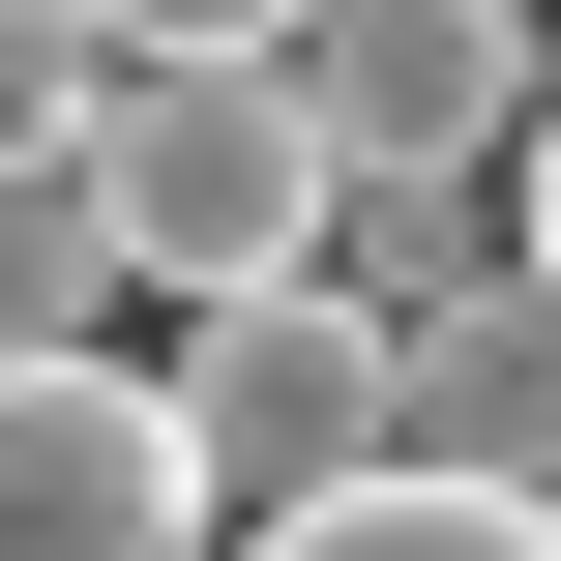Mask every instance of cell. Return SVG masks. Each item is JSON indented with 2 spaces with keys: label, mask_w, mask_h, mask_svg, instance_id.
Returning <instances> with one entry per match:
<instances>
[{
  "label": "cell",
  "mask_w": 561,
  "mask_h": 561,
  "mask_svg": "<svg viewBox=\"0 0 561 561\" xmlns=\"http://www.w3.org/2000/svg\"><path fill=\"white\" fill-rule=\"evenodd\" d=\"M207 561H561V503H473V473H325V503H266V533Z\"/></svg>",
  "instance_id": "obj_6"
},
{
  "label": "cell",
  "mask_w": 561,
  "mask_h": 561,
  "mask_svg": "<svg viewBox=\"0 0 561 561\" xmlns=\"http://www.w3.org/2000/svg\"><path fill=\"white\" fill-rule=\"evenodd\" d=\"M59 118H89V30H59V0H0V148H59Z\"/></svg>",
  "instance_id": "obj_9"
},
{
  "label": "cell",
  "mask_w": 561,
  "mask_h": 561,
  "mask_svg": "<svg viewBox=\"0 0 561 561\" xmlns=\"http://www.w3.org/2000/svg\"><path fill=\"white\" fill-rule=\"evenodd\" d=\"M0 561H207V473L148 355H0Z\"/></svg>",
  "instance_id": "obj_4"
},
{
  "label": "cell",
  "mask_w": 561,
  "mask_h": 561,
  "mask_svg": "<svg viewBox=\"0 0 561 561\" xmlns=\"http://www.w3.org/2000/svg\"><path fill=\"white\" fill-rule=\"evenodd\" d=\"M0 355H118V237L59 148H0Z\"/></svg>",
  "instance_id": "obj_7"
},
{
  "label": "cell",
  "mask_w": 561,
  "mask_h": 561,
  "mask_svg": "<svg viewBox=\"0 0 561 561\" xmlns=\"http://www.w3.org/2000/svg\"><path fill=\"white\" fill-rule=\"evenodd\" d=\"M503 266L561 296V89H533V148H503Z\"/></svg>",
  "instance_id": "obj_10"
},
{
  "label": "cell",
  "mask_w": 561,
  "mask_h": 561,
  "mask_svg": "<svg viewBox=\"0 0 561 561\" xmlns=\"http://www.w3.org/2000/svg\"><path fill=\"white\" fill-rule=\"evenodd\" d=\"M385 473H473V503H561V296L473 266L385 325Z\"/></svg>",
  "instance_id": "obj_5"
},
{
  "label": "cell",
  "mask_w": 561,
  "mask_h": 561,
  "mask_svg": "<svg viewBox=\"0 0 561 561\" xmlns=\"http://www.w3.org/2000/svg\"><path fill=\"white\" fill-rule=\"evenodd\" d=\"M533 30H561V0H533Z\"/></svg>",
  "instance_id": "obj_11"
},
{
  "label": "cell",
  "mask_w": 561,
  "mask_h": 561,
  "mask_svg": "<svg viewBox=\"0 0 561 561\" xmlns=\"http://www.w3.org/2000/svg\"><path fill=\"white\" fill-rule=\"evenodd\" d=\"M148 414H178V473H207V533H266V503H325V473H385V296H325V266H266V296H178V355H148Z\"/></svg>",
  "instance_id": "obj_2"
},
{
  "label": "cell",
  "mask_w": 561,
  "mask_h": 561,
  "mask_svg": "<svg viewBox=\"0 0 561 561\" xmlns=\"http://www.w3.org/2000/svg\"><path fill=\"white\" fill-rule=\"evenodd\" d=\"M59 178H89L118 296H266V266H325V118H296L266 59H89Z\"/></svg>",
  "instance_id": "obj_1"
},
{
  "label": "cell",
  "mask_w": 561,
  "mask_h": 561,
  "mask_svg": "<svg viewBox=\"0 0 561 561\" xmlns=\"http://www.w3.org/2000/svg\"><path fill=\"white\" fill-rule=\"evenodd\" d=\"M59 30H89V59H266L296 0H59Z\"/></svg>",
  "instance_id": "obj_8"
},
{
  "label": "cell",
  "mask_w": 561,
  "mask_h": 561,
  "mask_svg": "<svg viewBox=\"0 0 561 561\" xmlns=\"http://www.w3.org/2000/svg\"><path fill=\"white\" fill-rule=\"evenodd\" d=\"M266 89L325 118V178H503L561 59H533V0H296Z\"/></svg>",
  "instance_id": "obj_3"
}]
</instances>
